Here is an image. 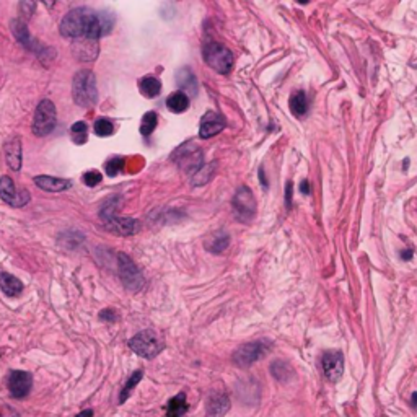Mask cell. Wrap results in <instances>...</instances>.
<instances>
[{"instance_id":"6da1fadb","label":"cell","mask_w":417,"mask_h":417,"mask_svg":"<svg viewBox=\"0 0 417 417\" xmlns=\"http://www.w3.org/2000/svg\"><path fill=\"white\" fill-rule=\"evenodd\" d=\"M114 16L109 12H92L88 8H75L64 16L60 23V35L70 40L90 38L99 40L113 30Z\"/></svg>"},{"instance_id":"7a4b0ae2","label":"cell","mask_w":417,"mask_h":417,"mask_svg":"<svg viewBox=\"0 0 417 417\" xmlns=\"http://www.w3.org/2000/svg\"><path fill=\"white\" fill-rule=\"evenodd\" d=\"M72 96L74 101L82 108H92L98 101V88L94 74L92 70H80L74 77L72 83Z\"/></svg>"},{"instance_id":"3957f363","label":"cell","mask_w":417,"mask_h":417,"mask_svg":"<svg viewBox=\"0 0 417 417\" xmlns=\"http://www.w3.org/2000/svg\"><path fill=\"white\" fill-rule=\"evenodd\" d=\"M202 57L205 64L210 69H214L219 74H229L233 67V54L229 47H225L224 44L207 41L202 47Z\"/></svg>"},{"instance_id":"277c9868","label":"cell","mask_w":417,"mask_h":417,"mask_svg":"<svg viewBox=\"0 0 417 417\" xmlns=\"http://www.w3.org/2000/svg\"><path fill=\"white\" fill-rule=\"evenodd\" d=\"M129 347L143 359H153L163 350L165 342L158 336V332H155L152 329H145L131 339Z\"/></svg>"},{"instance_id":"5b68a950","label":"cell","mask_w":417,"mask_h":417,"mask_svg":"<svg viewBox=\"0 0 417 417\" xmlns=\"http://www.w3.org/2000/svg\"><path fill=\"white\" fill-rule=\"evenodd\" d=\"M55 124H57V111H55L54 103L49 99H43L38 104L35 119H33V132H35V136L44 137L51 134Z\"/></svg>"},{"instance_id":"8992f818","label":"cell","mask_w":417,"mask_h":417,"mask_svg":"<svg viewBox=\"0 0 417 417\" xmlns=\"http://www.w3.org/2000/svg\"><path fill=\"white\" fill-rule=\"evenodd\" d=\"M269 350H271V344L268 341H264V339H261V341L248 342L243 344L241 347H238L233 352L232 360L238 367H249L263 359Z\"/></svg>"},{"instance_id":"52a82bcc","label":"cell","mask_w":417,"mask_h":417,"mask_svg":"<svg viewBox=\"0 0 417 417\" xmlns=\"http://www.w3.org/2000/svg\"><path fill=\"white\" fill-rule=\"evenodd\" d=\"M173 162H176L183 171H186V173L194 176L204 165L202 150L196 145H192V143H183V145L173 153Z\"/></svg>"},{"instance_id":"ba28073f","label":"cell","mask_w":417,"mask_h":417,"mask_svg":"<svg viewBox=\"0 0 417 417\" xmlns=\"http://www.w3.org/2000/svg\"><path fill=\"white\" fill-rule=\"evenodd\" d=\"M118 266H119V277L127 290H132V292L140 290L143 287V283H145V280H143V276L140 274L139 268L134 264V261H132L127 254L119 253Z\"/></svg>"},{"instance_id":"9c48e42d","label":"cell","mask_w":417,"mask_h":417,"mask_svg":"<svg viewBox=\"0 0 417 417\" xmlns=\"http://www.w3.org/2000/svg\"><path fill=\"white\" fill-rule=\"evenodd\" d=\"M232 205H233L235 217L240 222L248 224V222L253 220V217L256 214V201H254L251 189L248 186L238 187V191L235 192V196H233Z\"/></svg>"},{"instance_id":"30bf717a","label":"cell","mask_w":417,"mask_h":417,"mask_svg":"<svg viewBox=\"0 0 417 417\" xmlns=\"http://www.w3.org/2000/svg\"><path fill=\"white\" fill-rule=\"evenodd\" d=\"M104 209V207H103ZM103 217V224L106 225V229L118 233V235L122 236H129V235H134L137 232L139 225H137V220L134 219H122V217H116L114 215V209L113 207H106L101 212Z\"/></svg>"},{"instance_id":"8fae6325","label":"cell","mask_w":417,"mask_h":417,"mask_svg":"<svg viewBox=\"0 0 417 417\" xmlns=\"http://www.w3.org/2000/svg\"><path fill=\"white\" fill-rule=\"evenodd\" d=\"M0 197H2V201L13 205V207H23L30 201L28 191H25V189H16L12 178L8 176L0 178Z\"/></svg>"},{"instance_id":"7c38bea8","label":"cell","mask_w":417,"mask_h":417,"mask_svg":"<svg viewBox=\"0 0 417 417\" xmlns=\"http://www.w3.org/2000/svg\"><path fill=\"white\" fill-rule=\"evenodd\" d=\"M321 369L329 381H339L344 373V357L339 350L334 352H324L321 357Z\"/></svg>"},{"instance_id":"4fadbf2b","label":"cell","mask_w":417,"mask_h":417,"mask_svg":"<svg viewBox=\"0 0 417 417\" xmlns=\"http://www.w3.org/2000/svg\"><path fill=\"white\" fill-rule=\"evenodd\" d=\"M33 385V376L23 370H15L8 376V390L12 393V396L16 399L26 398V394L30 393Z\"/></svg>"},{"instance_id":"5bb4252c","label":"cell","mask_w":417,"mask_h":417,"mask_svg":"<svg viewBox=\"0 0 417 417\" xmlns=\"http://www.w3.org/2000/svg\"><path fill=\"white\" fill-rule=\"evenodd\" d=\"M225 126H227V121L224 116L215 113V111H209V113L204 114L201 126H199V137L201 139L214 137L219 134V132L224 131Z\"/></svg>"},{"instance_id":"9a60e30c","label":"cell","mask_w":417,"mask_h":417,"mask_svg":"<svg viewBox=\"0 0 417 417\" xmlns=\"http://www.w3.org/2000/svg\"><path fill=\"white\" fill-rule=\"evenodd\" d=\"M72 51H74L75 57L90 62L98 55V41L90 40V38H79L72 43Z\"/></svg>"},{"instance_id":"2e32d148","label":"cell","mask_w":417,"mask_h":417,"mask_svg":"<svg viewBox=\"0 0 417 417\" xmlns=\"http://www.w3.org/2000/svg\"><path fill=\"white\" fill-rule=\"evenodd\" d=\"M230 409V399L225 393L215 391L209 396L207 404H205V411H207L209 417H224Z\"/></svg>"},{"instance_id":"e0dca14e","label":"cell","mask_w":417,"mask_h":417,"mask_svg":"<svg viewBox=\"0 0 417 417\" xmlns=\"http://www.w3.org/2000/svg\"><path fill=\"white\" fill-rule=\"evenodd\" d=\"M176 83H178V87H180V92H183L185 94H191V96H196L197 94V80L191 69L183 67L178 70Z\"/></svg>"},{"instance_id":"ac0fdd59","label":"cell","mask_w":417,"mask_h":417,"mask_svg":"<svg viewBox=\"0 0 417 417\" xmlns=\"http://www.w3.org/2000/svg\"><path fill=\"white\" fill-rule=\"evenodd\" d=\"M229 246H230V235L225 232H215L205 238V249L209 253L222 254Z\"/></svg>"},{"instance_id":"d6986e66","label":"cell","mask_w":417,"mask_h":417,"mask_svg":"<svg viewBox=\"0 0 417 417\" xmlns=\"http://www.w3.org/2000/svg\"><path fill=\"white\" fill-rule=\"evenodd\" d=\"M5 160L7 165L13 171H18L21 168V142L18 137H15L13 140H10L8 143H5Z\"/></svg>"},{"instance_id":"ffe728a7","label":"cell","mask_w":417,"mask_h":417,"mask_svg":"<svg viewBox=\"0 0 417 417\" xmlns=\"http://www.w3.org/2000/svg\"><path fill=\"white\" fill-rule=\"evenodd\" d=\"M35 183L38 187H41L44 191H49V192H60L72 186L70 181L60 180V178H54V176H36Z\"/></svg>"},{"instance_id":"44dd1931","label":"cell","mask_w":417,"mask_h":417,"mask_svg":"<svg viewBox=\"0 0 417 417\" xmlns=\"http://www.w3.org/2000/svg\"><path fill=\"white\" fill-rule=\"evenodd\" d=\"M0 288H2V292L5 295L16 297L23 292V282L20 279H16V277L12 274L3 272V274H0Z\"/></svg>"},{"instance_id":"7402d4cb","label":"cell","mask_w":417,"mask_h":417,"mask_svg":"<svg viewBox=\"0 0 417 417\" xmlns=\"http://www.w3.org/2000/svg\"><path fill=\"white\" fill-rule=\"evenodd\" d=\"M271 375L276 378L277 381L280 383H288L295 375L292 365L285 362V360H276V362L271 364Z\"/></svg>"},{"instance_id":"603a6c76","label":"cell","mask_w":417,"mask_h":417,"mask_svg":"<svg viewBox=\"0 0 417 417\" xmlns=\"http://www.w3.org/2000/svg\"><path fill=\"white\" fill-rule=\"evenodd\" d=\"M187 409H189V406H187V401H186V394L180 393L168 401V406H166V416L168 417H183L186 414Z\"/></svg>"},{"instance_id":"cb8c5ba5","label":"cell","mask_w":417,"mask_h":417,"mask_svg":"<svg viewBox=\"0 0 417 417\" xmlns=\"http://www.w3.org/2000/svg\"><path fill=\"white\" fill-rule=\"evenodd\" d=\"M166 108H168L171 113H185V111L189 108V96L185 94L183 92H175L173 94H170L168 99H166Z\"/></svg>"},{"instance_id":"d4e9b609","label":"cell","mask_w":417,"mask_h":417,"mask_svg":"<svg viewBox=\"0 0 417 417\" xmlns=\"http://www.w3.org/2000/svg\"><path fill=\"white\" fill-rule=\"evenodd\" d=\"M290 111L293 116L297 118H303L305 114L308 113V99L305 92H295L290 96Z\"/></svg>"},{"instance_id":"484cf974","label":"cell","mask_w":417,"mask_h":417,"mask_svg":"<svg viewBox=\"0 0 417 417\" xmlns=\"http://www.w3.org/2000/svg\"><path fill=\"white\" fill-rule=\"evenodd\" d=\"M139 87H140V93L145 98H155V96H158L160 92H162V83H160L157 77H152V75L143 77Z\"/></svg>"},{"instance_id":"4316f807","label":"cell","mask_w":417,"mask_h":417,"mask_svg":"<svg viewBox=\"0 0 417 417\" xmlns=\"http://www.w3.org/2000/svg\"><path fill=\"white\" fill-rule=\"evenodd\" d=\"M12 31L15 38L18 40V43H21L23 46L33 49V40L30 36V33H28V28L21 20H13L12 21Z\"/></svg>"},{"instance_id":"83f0119b","label":"cell","mask_w":417,"mask_h":417,"mask_svg":"<svg viewBox=\"0 0 417 417\" xmlns=\"http://www.w3.org/2000/svg\"><path fill=\"white\" fill-rule=\"evenodd\" d=\"M157 122H158L157 113H153V111H148V113H145V114H143V118H142L140 134L145 136V137L150 136L155 131V127H157Z\"/></svg>"},{"instance_id":"f1b7e54d","label":"cell","mask_w":417,"mask_h":417,"mask_svg":"<svg viewBox=\"0 0 417 417\" xmlns=\"http://www.w3.org/2000/svg\"><path fill=\"white\" fill-rule=\"evenodd\" d=\"M142 376H143V371H142V370H137V371H134V373L131 375V378H129V380H127V383H126V386L122 388V391H121V396H119V403H121V404L126 403V399L129 398L131 391L134 390L137 383L142 380Z\"/></svg>"},{"instance_id":"f546056e","label":"cell","mask_w":417,"mask_h":417,"mask_svg":"<svg viewBox=\"0 0 417 417\" xmlns=\"http://www.w3.org/2000/svg\"><path fill=\"white\" fill-rule=\"evenodd\" d=\"M93 131H94V134L99 137H108V136L114 134V126L109 119H98L94 122Z\"/></svg>"},{"instance_id":"4dcf8cb0","label":"cell","mask_w":417,"mask_h":417,"mask_svg":"<svg viewBox=\"0 0 417 417\" xmlns=\"http://www.w3.org/2000/svg\"><path fill=\"white\" fill-rule=\"evenodd\" d=\"M87 131H88V127L85 122H75L74 126H72V139H74V142L75 143H79V145H82V143H85L87 142Z\"/></svg>"},{"instance_id":"1f68e13d","label":"cell","mask_w":417,"mask_h":417,"mask_svg":"<svg viewBox=\"0 0 417 417\" xmlns=\"http://www.w3.org/2000/svg\"><path fill=\"white\" fill-rule=\"evenodd\" d=\"M122 168H124V158L114 157L106 163V175L108 176H116Z\"/></svg>"},{"instance_id":"d6a6232c","label":"cell","mask_w":417,"mask_h":417,"mask_svg":"<svg viewBox=\"0 0 417 417\" xmlns=\"http://www.w3.org/2000/svg\"><path fill=\"white\" fill-rule=\"evenodd\" d=\"M101 180H103V175L99 173V171H96V170L87 171V173L83 175V183H85L87 186H90V187L96 186L98 183H101Z\"/></svg>"},{"instance_id":"836d02e7","label":"cell","mask_w":417,"mask_h":417,"mask_svg":"<svg viewBox=\"0 0 417 417\" xmlns=\"http://www.w3.org/2000/svg\"><path fill=\"white\" fill-rule=\"evenodd\" d=\"M0 417H20V414L8 404H0Z\"/></svg>"},{"instance_id":"e575fe53","label":"cell","mask_w":417,"mask_h":417,"mask_svg":"<svg viewBox=\"0 0 417 417\" xmlns=\"http://www.w3.org/2000/svg\"><path fill=\"white\" fill-rule=\"evenodd\" d=\"M36 5L35 3H31V2H21L20 3V12L21 15H26V18H30L31 13H33V10H35Z\"/></svg>"},{"instance_id":"d590c367","label":"cell","mask_w":417,"mask_h":417,"mask_svg":"<svg viewBox=\"0 0 417 417\" xmlns=\"http://www.w3.org/2000/svg\"><path fill=\"white\" fill-rule=\"evenodd\" d=\"M99 318L104 320V321H114L116 320V313L113 310H103L101 313H99Z\"/></svg>"},{"instance_id":"8d00e7d4","label":"cell","mask_w":417,"mask_h":417,"mask_svg":"<svg viewBox=\"0 0 417 417\" xmlns=\"http://www.w3.org/2000/svg\"><path fill=\"white\" fill-rule=\"evenodd\" d=\"M300 192H302V194H310V192H311L310 183H308L307 180L302 181V185H300Z\"/></svg>"},{"instance_id":"74e56055","label":"cell","mask_w":417,"mask_h":417,"mask_svg":"<svg viewBox=\"0 0 417 417\" xmlns=\"http://www.w3.org/2000/svg\"><path fill=\"white\" fill-rule=\"evenodd\" d=\"M77 417H93V411L92 409H85V411H82V413H79V416Z\"/></svg>"},{"instance_id":"f35d334b","label":"cell","mask_w":417,"mask_h":417,"mask_svg":"<svg viewBox=\"0 0 417 417\" xmlns=\"http://www.w3.org/2000/svg\"><path fill=\"white\" fill-rule=\"evenodd\" d=\"M290 191H292V183H288L287 185V205H290V199H292Z\"/></svg>"},{"instance_id":"ab89813d","label":"cell","mask_w":417,"mask_h":417,"mask_svg":"<svg viewBox=\"0 0 417 417\" xmlns=\"http://www.w3.org/2000/svg\"><path fill=\"white\" fill-rule=\"evenodd\" d=\"M411 406L417 409V393H413V396H411Z\"/></svg>"},{"instance_id":"60d3db41","label":"cell","mask_w":417,"mask_h":417,"mask_svg":"<svg viewBox=\"0 0 417 417\" xmlns=\"http://www.w3.org/2000/svg\"><path fill=\"white\" fill-rule=\"evenodd\" d=\"M403 258H404V259L413 258V251H411V249H408V251H404V253H403Z\"/></svg>"}]
</instances>
